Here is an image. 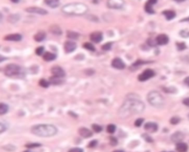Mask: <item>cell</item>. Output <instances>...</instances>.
Instances as JSON below:
<instances>
[{"mask_svg": "<svg viewBox=\"0 0 189 152\" xmlns=\"http://www.w3.org/2000/svg\"><path fill=\"white\" fill-rule=\"evenodd\" d=\"M145 109L144 103L139 99L129 98L126 100L119 111V114L122 117H126L131 114L143 112Z\"/></svg>", "mask_w": 189, "mask_h": 152, "instance_id": "obj_1", "label": "cell"}, {"mask_svg": "<svg viewBox=\"0 0 189 152\" xmlns=\"http://www.w3.org/2000/svg\"><path fill=\"white\" fill-rule=\"evenodd\" d=\"M58 129L51 124H38L31 128V133L41 137H49L56 135Z\"/></svg>", "mask_w": 189, "mask_h": 152, "instance_id": "obj_2", "label": "cell"}, {"mask_svg": "<svg viewBox=\"0 0 189 152\" xmlns=\"http://www.w3.org/2000/svg\"><path fill=\"white\" fill-rule=\"evenodd\" d=\"M61 10L67 15L82 16L88 11V7L81 2H72L64 5Z\"/></svg>", "mask_w": 189, "mask_h": 152, "instance_id": "obj_3", "label": "cell"}, {"mask_svg": "<svg viewBox=\"0 0 189 152\" xmlns=\"http://www.w3.org/2000/svg\"><path fill=\"white\" fill-rule=\"evenodd\" d=\"M147 99L150 104L155 107H162L165 104V100L163 97L157 91L150 92L147 95Z\"/></svg>", "mask_w": 189, "mask_h": 152, "instance_id": "obj_4", "label": "cell"}, {"mask_svg": "<svg viewBox=\"0 0 189 152\" xmlns=\"http://www.w3.org/2000/svg\"><path fill=\"white\" fill-rule=\"evenodd\" d=\"M21 68L19 65L10 64L7 65L5 68V74L8 77L18 76L21 74Z\"/></svg>", "mask_w": 189, "mask_h": 152, "instance_id": "obj_5", "label": "cell"}, {"mask_svg": "<svg viewBox=\"0 0 189 152\" xmlns=\"http://www.w3.org/2000/svg\"><path fill=\"white\" fill-rule=\"evenodd\" d=\"M154 75H155V72L151 69H148V70H145L142 74L138 76V80L140 81H147V80L152 78Z\"/></svg>", "mask_w": 189, "mask_h": 152, "instance_id": "obj_6", "label": "cell"}, {"mask_svg": "<svg viewBox=\"0 0 189 152\" xmlns=\"http://www.w3.org/2000/svg\"><path fill=\"white\" fill-rule=\"evenodd\" d=\"M124 5L123 0H108L107 5L112 9H120Z\"/></svg>", "mask_w": 189, "mask_h": 152, "instance_id": "obj_7", "label": "cell"}, {"mask_svg": "<svg viewBox=\"0 0 189 152\" xmlns=\"http://www.w3.org/2000/svg\"><path fill=\"white\" fill-rule=\"evenodd\" d=\"M51 73L53 76L64 78L65 76V72L62 68L59 66H54L51 68Z\"/></svg>", "mask_w": 189, "mask_h": 152, "instance_id": "obj_8", "label": "cell"}, {"mask_svg": "<svg viewBox=\"0 0 189 152\" xmlns=\"http://www.w3.org/2000/svg\"><path fill=\"white\" fill-rule=\"evenodd\" d=\"M27 12L31 13H36V14H40V15H46L47 11L45 9L38 8V7H30L25 9Z\"/></svg>", "mask_w": 189, "mask_h": 152, "instance_id": "obj_9", "label": "cell"}, {"mask_svg": "<svg viewBox=\"0 0 189 152\" xmlns=\"http://www.w3.org/2000/svg\"><path fill=\"white\" fill-rule=\"evenodd\" d=\"M64 50L66 53H70L72 52L75 51L77 48V45H76V42L72 41H67L64 43Z\"/></svg>", "mask_w": 189, "mask_h": 152, "instance_id": "obj_10", "label": "cell"}, {"mask_svg": "<svg viewBox=\"0 0 189 152\" xmlns=\"http://www.w3.org/2000/svg\"><path fill=\"white\" fill-rule=\"evenodd\" d=\"M112 66L117 70H123L125 68V64L120 58H115L112 60Z\"/></svg>", "mask_w": 189, "mask_h": 152, "instance_id": "obj_11", "label": "cell"}, {"mask_svg": "<svg viewBox=\"0 0 189 152\" xmlns=\"http://www.w3.org/2000/svg\"><path fill=\"white\" fill-rule=\"evenodd\" d=\"M78 133L80 136H81L84 138H89L92 136V131L89 130V129L85 127H81L78 129Z\"/></svg>", "mask_w": 189, "mask_h": 152, "instance_id": "obj_12", "label": "cell"}, {"mask_svg": "<svg viewBox=\"0 0 189 152\" xmlns=\"http://www.w3.org/2000/svg\"><path fill=\"white\" fill-rule=\"evenodd\" d=\"M91 41L95 43H100L103 40V35L100 32H94L90 35Z\"/></svg>", "mask_w": 189, "mask_h": 152, "instance_id": "obj_13", "label": "cell"}, {"mask_svg": "<svg viewBox=\"0 0 189 152\" xmlns=\"http://www.w3.org/2000/svg\"><path fill=\"white\" fill-rule=\"evenodd\" d=\"M168 40H169L168 37L166 34H160L156 38L157 44L159 45H165L166 44H168Z\"/></svg>", "mask_w": 189, "mask_h": 152, "instance_id": "obj_14", "label": "cell"}, {"mask_svg": "<svg viewBox=\"0 0 189 152\" xmlns=\"http://www.w3.org/2000/svg\"><path fill=\"white\" fill-rule=\"evenodd\" d=\"M4 38H5V40H6V41H21V38H22V36H21V35L19 34V33H13V34L7 35Z\"/></svg>", "mask_w": 189, "mask_h": 152, "instance_id": "obj_15", "label": "cell"}, {"mask_svg": "<svg viewBox=\"0 0 189 152\" xmlns=\"http://www.w3.org/2000/svg\"><path fill=\"white\" fill-rule=\"evenodd\" d=\"M144 128L146 130L148 131V132L153 133V132H155V131H157V130L158 129V126L157 124L155 123L149 122L146 123V125L144 126Z\"/></svg>", "mask_w": 189, "mask_h": 152, "instance_id": "obj_16", "label": "cell"}, {"mask_svg": "<svg viewBox=\"0 0 189 152\" xmlns=\"http://www.w3.org/2000/svg\"><path fill=\"white\" fill-rule=\"evenodd\" d=\"M171 139L172 140L173 142H179L180 141H182L183 139H184V134H183L182 132L177 131V132L174 133V134L171 136Z\"/></svg>", "mask_w": 189, "mask_h": 152, "instance_id": "obj_17", "label": "cell"}, {"mask_svg": "<svg viewBox=\"0 0 189 152\" xmlns=\"http://www.w3.org/2000/svg\"><path fill=\"white\" fill-rule=\"evenodd\" d=\"M176 149L178 152H187L188 145L185 142H177L176 146Z\"/></svg>", "mask_w": 189, "mask_h": 152, "instance_id": "obj_18", "label": "cell"}, {"mask_svg": "<svg viewBox=\"0 0 189 152\" xmlns=\"http://www.w3.org/2000/svg\"><path fill=\"white\" fill-rule=\"evenodd\" d=\"M49 31L51 32L53 34L56 36H60L62 34V30L58 25H52L49 27Z\"/></svg>", "mask_w": 189, "mask_h": 152, "instance_id": "obj_19", "label": "cell"}, {"mask_svg": "<svg viewBox=\"0 0 189 152\" xmlns=\"http://www.w3.org/2000/svg\"><path fill=\"white\" fill-rule=\"evenodd\" d=\"M46 38V33L44 31H39L35 35L34 39L35 41L37 42H41V41H44L45 38Z\"/></svg>", "mask_w": 189, "mask_h": 152, "instance_id": "obj_20", "label": "cell"}, {"mask_svg": "<svg viewBox=\"0 0 189 152\" xmlns=\"http://www.w3.org/2000/svg\"><path fill=\"white\" fill-rule=\"evenodd\" d=\"M163 14L166 16V18L168 20H171L175 18L176 16V13L174 10H164L163 12Z\"/></svg>", "mask_w": 189, "mask_h": 152, "instance_id": "obj_21", "label": "cell"}, {"mask_svg": "<svg viewBox=\"0 0 189 152\" xmlns=\"http://www.w3.org/2000/svg\"><path fill=\"white\" fill-rule=\"evenodd\" d=\"M56 55L54 54V53H49V52H46L43 56V58L44 60L46 61H53V60L56 59Z\"/></svg>", "mask_w": 189, "mask_h": 152, "instance_id": "obj_22", "label": "cell"}, {"mask_svg": "<svg viewBox=\"0 0 189 152\" xmlns=\"http://www.w3.org/2000/svg\"><path fill=\"white\" fill-rule=\"evenodd\" d=\"M45 2L46 5H47L50 8H57L60 4L59 0H45Z\"/></svg>", "mask_w": 189, "mask_h": 152, "instance_id": "obj_23", "label": "cell"}, {"mask_svg": "<svg viewBox=\"0 0 189 152\" xmlns=\"http://www.w3.org/2000/svg\"><path fill=\"white\" fill-rule=\"evenodd\" d=\"M61 78L59 77H56V76H52L51 78H49V83L53 85H59L63 83V81L61 79Z\"/></svg>", "mask_w": 189, "mask_h": 152, "instance_id": "obj_24", "label": "cell"}, {"mask_svg": "<svg viewBox=\"0 0 189 152\" xmlns=\"http://www.w3.org/2000/svg\"><path fill=\"white\" fill-rule=\"evenodd\" d=\"M9 107L6 103H0V115L6 114L8 112Z\"/></svg>", "mask_w": 189, "mask_h": 152, "instance_id": "obj_25", "label": "cell"}, {"mask_svg": "<svg viewBox=\"0 0 189 152\" xmlns=\"http://www.w3.org/2000/svg\"><path fill=\"white\" fill-rule=\"evenodd\" d=\"M67 36L69 38H70V39L76 40L78 38L79 35H78V33H77L76 32L67 31Z\"/></svg>", "mask_w": 189, "mask_h": 152, "instance_id": "obj_26", "label": "cell"}, {"mask_svg": "<svg viewBox=\"0 0 189 152\" xmlns=\"http://www.w3.org/2000/svg\"><path fill=\"white\" fill-rule=\"evenodd\" d=\"M152 6H153V5H151V4L147 2L146 3V5H145V10H146V11L148 13H151V14L155 13V10H154Z\"/></svg>", "mask_w": 189, "mask_h": 152, "instance_id": "obj_27", "label": "cell"}, {"mask_svg": "<svg viewBox=\"0 0 189 152\" xmlns=\"http://www.w3.org/2000/svg\"><path fill=\"white\" fill-rule=\"evenodd\" d=\"M26 148L28 149H36V148H38L40 146H41V144L37 143V142H33V143H28L27 144Z\"/></svg>", "mask_w": 189, "mask_h": 152, "instance_id": "obj_28", "label": "cell"}, {"mask_svg": "<svg viewBox=\"0 0 189 152\" xmlns=\"http://www.w3.org/2000/svg\"><path fill=\"white\" fill-rule=\"evenodd\" d=\"M107 132H109V134H113L115 131V130H116V126H115V125H113V124H109V125L107 126Z\"/></svg>", "mask_w": 189, "mask_h": 152, "instance_id": "obj_29", "label": "cell"}, {"mask_svg": "<svg viewBox=\"0 0 189 152\" xmlns=\"http://www.w3.org/2000/svg\"><path fill=\"white\" fill-rule=\"evenodd\" d=\"M84 47L87 50H89V51H95V47L93 46V45H92L91 43H89V42H87V43L84 44Z\"/></svg>", "mask_w": 189, "mask_h": 152, "instance_id": "obj_30", "label": "cell"}, {"mask_svg": "<svg viewBox=\"0 0 189 152\" xmlns=\"http://www.w3.org/2000/svg\"><path fill=\"white\" fill-rule=\"evenodd\" d=\"M92 127L94 131H96V132L97 133L100 132V131L103 130V128L100 126H99V125H98V124H93V125L92 126Z\"/></svg>", "mask_w": 189, "mask_h": 152, "instance_id": "obj_31", "label": "cell"}, {"mask_svg": "<svg viewBox=\"0 0 189 152\" xmlns=\"http://www.w3.org/2000/svg\"><path fill=\"white\" fill-rule=\"evenodd\" d=\"M39 85L43 88H47L49 85V83L45 79H41L39 81Z\"/></svg>", "mask_w": 189, "mask_h": 152, "instance_id": "obj_32", "label": "cell"}, {"mask_svg": "<svg viewBox=\"0 0 189 152\" xmlns=\"http://www.w3.org/2000/svg\"><path fill=\"white\" fill-rule=\"evenodd\" d=\"M98 145V140H93L90 141V142H89V144H88V148H89V149H93V148L96 147Z\"/></svg>", "mask_w": 189, "mask_h": 152, "instance_id": "obj_33", "label": "cell"}, {"mask_svg": "<svg viewBox=\"0 0 189 152\" xmlns=\"http://www.w3.org/2000/svg\"><path fill=\"white\" fill-rule=\"evenodd\" d=\"M180 121V119H179V117H173L171 119L170 122H171V124L173 125H176V124H178Z\"/></svg>", "mask_w": 189, "mask_h": 152, "instance_id": "obj_34", "label": "cell"}, {"mask_svg": "<svg viewBox=\"0 0 189 152\" xmlns=\"http://www.w3.org/2000/svg\"><path fill=\"white\" fill-rule=\"evenodd\" d=\"M44 51H45V48L43 47H38L36 50V54L38 55H41L44 53Z\"/></svg>", "mask_w": 189, "mask_h": 152, "instance_id": "obj_35", "label": "cell"}, {"mask_svg": "<svg viewBox=\"0 0 189 152\" xmlns=\"http://www.w3.org/2000/svg\"><path fill=\"white\" fill-rule=\"evenodd\" d=\"M111 47H112V43H107L102 46V49L106 51L110 50Z\"/></svg>", "mask_w": 189, "mask_h": 152, "instance_id": "obj_36", "label": "cell"}, {"mask_svg": "<svg viewBox=\"0 0 189 152\" xmlns=\"http://www.w3.org/2000/svg\"><path fill=\"white\" fill-rule=\"evenodd\" d=\"M68 152H84V150L81 148H72L69 149Z\"/></svg>", "mask_w": 189, "mask_h": 152, "instance_id": "obj_37", "label": "cell"}, {"mask_svg": "<svg viewBox=\"0 0 189 152\" xmlns=\"http://www.w3.org/2000/svg\"><path fill=\"white\" fill-rule=\"evenodd\" d=\"M110 144L112 146H116V145L118 144V140L114 137H110Z\"/></svg>", "mask_w": 189, "mask_h": 152, "instance_id": "obj_38", "label": "cell"}, {"mask_svg": "<svg viewBox=\"0 0 189 152\" xmlns=\"http://www.w3.org/2000/svg\"><path fill=\"white\" fill-rule=\"evenodd\" d=\"M143 122V119H142V118H139V119H137L135 122V126H137V127H139V126H141Z\"/></svg>", "mask_w": 189, "mask_h": 152, "instance_id": "obj_39", "label": "cell"}, {"mask_svg": "<svg viewBox=\"0 0 189 152\" xmlns=\"http://www.w3.org/2000/svg\"><path fill=\"white\" fill-rule=\"evenodd\" d=\"M143 137L144 138V140L146 141V142H153V140H152V138H151V137H149L148 135H147V134H143Z\"/></svg>", "mask_w": 189, "mask_h": 152, "instance_id": "obj_40", "label": "cell"}, {"mask_svg": "<svg viewBox=\"0 0 189 152\" xmlns=\"http://www.w3.org/2000/svg\"><path fill=\"white\" fill-rule=\"evenodd\" d=\"M177 45L178 50H185V49H186V45H185L184 43H177Z\"/></svg>", "mask_w": 189, "mask_h": 152, "instance_id": "obj_41", "label": "cell"}, {"mask_svg": "<svg viewBox=\"0 0 189 152\" xmlns=\"http://www.w3.org/2000/svg\"><path fill=\"white\" fill-rule=\"evenodd\" d=\"M5 130H6V126L3 123H0V134H2L4 131H5Z\"/></svg>", "mask_w": 189, "mask_h": 152, "instance_id": "obj_42", "label": "cell"}, {"mask_svg": "<svg viewBox=\"0 0 189 152\" xmlns=\"http://www.w3.org/2000/svg\"><path fill=\"white\" fill-rule=\"evenodd\" d=\"M183 103L187 106H189V98H187L183 100Z\"/></svg>", "mask_w": 189, "mask_h": 152, "instance_id": "obj_43", "label": "cell"}, {"mask_svg": "<svg viewBox=\"0 0 189 152\" xmlns=\"http://www.w3.org/2000/svg\"><path fill=\"white\" fill-rule=\"evenodd\" d=\"M157 0H148V3H150L151 5H155V4L157 3Z\"/></svg>", "mask_w": 189, "mask_h": 152, "instance_id": "obj_44", "label": "cell"}, {"mask_svg": "<svg viewBox=\"0 0 189 152\" xmlns=\"http://www.w3.org/2000/svg\"><path fill=\"white\" fill-rule=\"evenodd\" d=\"M184 82L187 86H189V77H187V78L184 80Z\"/></svg>", "mask_w": 189, "mask_h": 152, "instance_id": "obj_45", "label": "cell"}, {"mask_svg": "<svg viewBox=\"0 0 189 152\" xmlns=\"http://www.w3.org/2000/svg\"><path fill=\"white\" fill-rule=\"evenodd\" d=\"M6 59H7V58H5V57L2 56V55H0V62H2V61H5Z\"/></svg>", "mask_w": 189, "mask_h": 152, "instance_id": "obj_46", "label": "cell"}, {"mask_svg": "<svg viewBox=\"0 0 189 152\" xmlns=\"http://www.w3.org/2000/svg\"><path fill=\"white\" fill-rule=\"evenodd\" d=\"M10 1L13 2H14V3H17V2H19V0H10Z\"/></svg>", "mask_w": 189, "mask_h": 152, "instance_id": "obj_47", "label": "cell"}, {"mask_svg": "<svg viewBox=\"0 0 189 152\" xmlns=\"http://www.w3.org/2000/svg\"><path fill=\"white\" fill-rule=\"evenodd\" d=\"M174 1H176V2H184V1H186V0H174Z\"/></svg>", "mask_w": 189, "mask_h": 152, "instance_id": "obj_48", "label": "cell"}, {"mask_svg": "<svg viewBox=\"0 0 189 152\" xmlns=\"http://www.w3.org/2000/svg\"><path fill=\"white\" fill-rule=\"evenodd\" d=\"M2 17H3V16H2V13H1V12H0V22H1V21H2Z\"/></svg>", "mask_w": 189, "mask_h": 152, "instance_id": "obj_49", "label": "cell"}, {"mask_svg": "<svg viewBox=\"0 0 189 152\" xmlns=\"http://www.w3.org/2000/svg\"><path fill=\"white\" fill-rule=\"evenodd\" d=\"M113 152H124V151L122 150H115V151H114Z\"/></svg>", "mask_w": 189, "mask_h": 152, "instance_id": "obj_50", "label": "cell"}, {"mask_svg": "<svg viewBox=\"0 0 189 152\" xmlns=\"http://www.w3.org/2000/svg\"><path fill=\"white\" fill-rule=\"evenodd\" d=\"M24 152H32V151H25Z\"/></svg>", "mask_w": 189, "mask_h": 152, "instance_id": "obj_51", "label": "cell"}, {"mask_svg": "<svg viewBox=\"0 0 189 152\" xmlns=\"http://www.w3.org/2000/svg\"><path fill=\"white\" fill-rule=\"evenodd\" d=\"M188 118H189V114H188Z\"/></svg>", "mask_w": 189, "mask_h": 152, "instance_id": "obj_52", "label": "cell"}]
</instances>
